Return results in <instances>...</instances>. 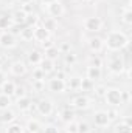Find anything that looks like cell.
Wrapping results in <instances>:
<instances>
[{
    "label": "cell",
    "instance_id": "1",
    "mask_svg": "<svg viewBox=\"0 0 132 133\" xmlns=\"http://www.w3.org/2000/svg\"><path fill=\"white\" fill-rule=\"evenodd\" d=\"M129 45V37L123 31H110L104 40V48L109 51H121Z\"/></svg>",
    "mask_w": 132,
    "mask_h": 133
},
{
    "label": "cell",
    "instance_id": "2",
    "mask_svg": "<svg viewBox=\"0 0 132 133\" xmlns=\"http://www.w3.org/2000/svg\"><path fill=\"white\" fill-rule=\"evenodd\" d=\"M103 98L106 101V104H109L110 107H115V108L120 107L121 104H124V102H123V91H121L120 88H115V87L107 88Z\"/></svg>",
    "mask_w": 132,
    "mask_h": 133
},
{
    "label": "cell",
    "instance_id": "3",
    "mask_svg": "<svg viewBox=\"0 0 132 133\" xmlns=\"http://www.w3.org/2000/svg\"><path fill=\"white\" fill-rule=\"evenodd\" d=\"M107 68H109L110 74L121 76V74L124 73V70H126V64H124V61H123L121 56H115V57H112V59L109 61Z\"/></svg>",
    "mask_w": 132,
    "mask_h": 133
},
{
    "label": "cell",
    "instance_id": "4",
    "mask_svg": "<svg viewBox=\"0 0 132 133\" xmlns=\"http://www.w3.org/2000/svg\"><path fill=\"white\" fill-rule=\"evenodd\" d=\"M37 111H39L40 116H45V118L51 116L53 111H55V102L50 99V98L40 99L39 102H37Z\"/></svg>",
    "mask_w": 132,
    "mask_h": 133
},
{
    "label": "cell",
    "instance_id": "5",
    "mask_svg": "<svg viewBox=\"0 0 132 133\" xmlns=\"http://www.w3.org/2000/svg\"><path fill=\"white\" fill-rule=\"evenodd\" d=\"M84 28L89 33H98L103 30V20L98 16H90L84 20Z\"/></svg>",
    "mask_w": 132,
    "mask_h": 133
},
{
    "label": "cell",
    "instance_id": "6",
    "mask_svg": "<svg viewBox=\"0 0 132 133\" xmlns=\"http://www.w3.org/2000/svg\"><path fill=\"white\" fill-rule=\"evenodd\" d=\"M47 12H48V16L51 17V19H59V17H62L64 16V12H65V8H64V5L59 2V0H56V2H53V3H50V5H47Z\"/></svg>",
    "mask_w": 132,
    "mask_h": 133
},
{
    "label": "cell",
    "instance_id": "7",
    "mask_svg": "<svg viewBox=\"0 0 132 133\" xmlns=\"http://www.w3.org/2000/svg\"><path fill=\"white\" fill-rule=\"evenodd\" d=\"M16 45H17V40H16V36L14 34H11L9 31L0 33V46L2 48L11 50V48H16Z\"/></svg>",
    "mask_w": 132,
    "mask_h": 133
},
{
    "label": "cell",
    "instance_id": "8",
    "mask_svg": "<svg viewBox=\"0 0 132 133\" xmlns=\"http://www.w3.org/2000/svg\"><path fill=\"white\" fill-rule=\"evenodd\" d=\"M90 104H92V99L87 95H78L71 99V107L76 110H86L90 107Z\"/></svg>",
    "mask_w": 132,
    "mask_h": 133
},
{
    "label": "cell",
    "instance_id": "9",
    "mask_svg": "<svg viewBox=\"0 0 132 133\" xmlns=\"http://www.w3.org/2000/svg\"><path fill=\"white\" fill-rule=\"evenodd\" d=\"M48 90L53 93H64L67 90L65 79H59V77H51L48 81Z\"/></svg>",
    "mask_w": 132,
    "mask_h": 133
},
{
    "label": "cell",
    "instance_id": "10",
    "mask_svg": "<svg viewBox=\"0 0 132 133\" xmlns=\"http://www.w3.org/2000/svg\"><path fill=\"white\" fill-rule=\"evenodd\" d=\"M93 122H95V125L99 127V129H104V127H107V125H110V119H109V116H107V111H104V110H98V111H95L93 113Z\"/></svg>",
    "mask_w": 132,
    "mask_h": 133
},
{
    "label": "cell",
    "instance_id": "11",
    "mask_svg": "<svg viewBox=\"0 0 132 133\" xmlns=\"http://www.w3.org/2000/svg\"><path fill=\"white\" fill-rule=\"evenodd\" d=\"M27 71H28V66H27L25 62H22V61H14V62L9 65V73H11L13 76H16V77L25 76Z\"/></svg>",
    "mask_w": 132,
    "mask_h": 133
},
{
    "label": "cell",
    "instance_id": "12",
    "mask_svg": "<svg viewBox=\"0 0 132 133\" xmlns=\"http://www.w3.org/2000/svg\"><path fill=\"white\" fill-rule=\"evenodd\" d=\"M50 36H51V33H50V31H47L42 25L34 26V30H33V40H36L37 43L45 42L47 39H50Z\"/></svg>",
    "mask_w": 132,
    "mask_h": 133
},
{
    "label": "cell",
    "instance_id": "13",
    "mask_svg": "<svg viewBox=\"0 0 132 133\" xmlns=\"http://www.w3.org/2000/svg\"><path fill=\"white\" fill-rule=\"evenodd\" d=\"M87 46H89V50L92 51V53H101L103 50H104V39H101L98 36H93V37H90L89 39V42H87Z\"/></svg>",
    "mask_w": 132,
    "mask_h": 133
},
{
    "label": "cell",
    "instance_id": "14",
    "mask_svg": "<svg viewBox=\"0 0 132 133\" xmlns=\"http://www.w3.org/2000/svg\"><path fill=\"white\" fill-rule=\"evenodd\" d=\"M86 77H87L89 81H92V82L99 81V79L103 77V68L89 65V66H87V70H86Z\"/></svg>",
    "mask_w": 132,
    "mask_h": 133
},
{
    "label": "cell",
    "instance_id": "15",
    "mask_svg": "<svg viewBox=\"0 0 132 133\" xmlns=\"http://www.w3.org/2000/svg\"><path fill=\"white\" fill-rule=\"evenodd\" d=\"M115 133H132V121L131 118H124L121 119L118 124H115Z\"/></svg>",
    "mask_w": 132,
    "mask_h": 133
},
{
    "label": "cell",
    "instance_id": "16",
    "mask_svg": "<svg viewBox=\"0 0 132 133\" xmlns=\"http://www.w3.org/2000/svg\"><path fill=\"white\" fill-rule=\"evenodd\" d=\"M44 59V54L39 51V50H31L28 54H27V61H28V64L33 66H39L40 64V61Z\"/></svg>",
    "mask_w": 132,
    "mask_h": 133
},
{
    "label": "cell",
    "instance_id": "17",
    "mask_svg": "<svg viewBox=\"0 0 132 133\" xmlns=\"http://www.w3.org/2000/svg\"><path fill=\"white\" fill-rule=\"evenodd\" d=\"M17 107H19L20 111H28V110H31V107H33V99H31L30 96L19 98V99H17Z\"/></svg>",
    "mask_w": 132,
    "mask_h": 133
},
{
    "label": "cell",
    "instance_id": "18",
    "mask_svg": "<svg viewBox=\"0 0 132 133\" xmlns=\"http://www.w3.org/2000/svg\"><path fill=\"white\" fill-rule=\"evenodd\" d=\"M25 130H27L28 133H39L40 130H42V124H40L37 119L31 118V119H28V121H27Z\"/></svg>",
    "mask_w": 132,
    "mask_h": 133
},
{
    "label": "cell",
    "instance_id": "19",
    "mask_svg": "<svg viewBox=\"0 0 132 133\" xmlns=\"http://www.w3.org/2000/svg\"><path fill=\"white\" fill-rule=\"evenodd\" d=\"M39 68L45 73V74H48V73H51V71H55V61H51V59H47V57H44L42 61H40V64H39Z\"/></svg>",
    "mask_w": 132,
    "mask_h": 133
},
{
    "label": "cell",
    "instance_id": "20",
    "mask_svg": "<svg viewBox=\"0 0 132 133\" xmlns=\"http://www.w3.org/2000/svg\"><path fill=\"white\" fill-rule=\"evenodd\" d=\"M16 111H13L11 108H8V110H3V113H2V116H0V121L3 122V124H11V122H14L16 121Z\"/></svg>",
    "mask_w": 132,
    "mask_h": 133
},
{
    "label": "cell",
    "instance_id": "21",
    "mask_svg": "<svg viewBox=\"0 0 132 133\" xmlns=\"http://www.w3.org/2000/svg\"><path fill=\"white\" fill-rule=\"evenodd\" d=\"M81 81H82V77H79V76H71V77H68V81H65L67 84V88H70V90H81Z\"/></svg>",
    "mask_w": 132,
    "mask_h": 133
},
{
    "label": "cell",
    "instance_id": "22",
    "mask_svg": "<svg viewBox=\"0 0 132 133\" xmlns=\"http://www.w3.org/2000/svg\"><path fill=\"white\" fill-rule=\"evenodd\" d=\"M121 22L124 25H132V9L131 6H124L123 11H121Z\"/></svg>",
    "mask_w": 132,
    "mask_h": 133
},
{
    "label": "cell",
    "instance_id": "23",
    "mask_svg": "<svg viewBox=\"0 0 132 133\" xmlns=\"http://www.w3.org/2000/svg\"><path fill=\"white\" fill-rule=\"evenodd\" d=\"M0 88H2V93H3V95H8V96H11V98H13L14 90H16V84H14L13 81H6Z\"/></svg>",
    "mask_w": 132,
    "mask_h": 133
},
{
    "label": "cell",
    "instance_id": "24",
    "mask_svg": "<svg viewBox=\"0 0 132 133\" xmlns=\"http://www.w3.org/2000/svg\"><path fill=\"white\" fill-rule=\"evenodd\" d=\"M11 105H13V98L8 96V95L0 93V110L2 111L3 110H8V108H11Z\"/></svg>",
    "mask_w": 132,
    "mask_h": 133
},
{
    "label": "cell",
    "instance_id": "25",
    "mask_svg": "<svg viewBox=\"0 0 132 133\" xmlns=\"http://www.w3.org/2000/svg\"><path fill=\"white\" fill-rule=\"evenodd\" d=\"M13 17V23L14 25H25V17H27V14L22 11V9H19V11H16L14 12V16H11Z\"/></svg>",
    "mask_w": 132,
    "mask_h": 133
},
{
    "label": "cell",
    "instance_id": "26",
    "mask_svg": "<svg viewBox=\"0 0 132 133\" xmlns=\"http://www.w3.org/2000/svg\"><path fill=\"white\" fill-rule=\"evenodd\" d=\"M13 25L14 23L11 16H0V30H11Z\"/></svg>",
    "mask_w": 132,
    "mask_h": 133
},
{
    "label": "cell",
    "instance_id": "27",
    "mask_svg": "<svg viewBox=\"0 0 132 133\" xmlns=\"http://www.w3.org/2000/svg\"><path fill=\"white\" fill-rule=\"evenodd\" d=\"M42 26L47 30V31H50V33H53L56 28H58V22H56V19H51V17H48V19H45L44 20V23H42Z\"/></svg>",
    "mask_w": 132,
    "mask_h": 133
},
{
    "label": "cell",
    "instance_id": "28",
    "mask_svg": "<svg viewBox=\"0 0 132 133\" xmlns=\"http://www.w3.org/2000/svg\"><path fill=\"white\" fill-rule=\"evenodd\" d=\"M59 54H61V53H59V50H58V46H55V45L45 50V57H47V59H51V61H56V59L59 57Z\"/></svg>",
    "mask_w": 132,
    "mask_h": 133
},
{
    "label": "cell",
    "instance_id": "29",
    "mask_svg": "<svg viewBox=\"0 0 132 133\" xmlns=\"http://www.w3.org/2000/svg\"><path fill=\"white\" fill-rule=\"evenodd\" d=\"M23 132H25V127L20 125V124H17V122L8 124V127H6V130H5V133H23Z\"/></svg>",
    "mask_w": 132,
    "mask_h": 133
},
{
    "label": "cell",
    "instance_id": "30",
    "mask_svg": "<svg viewBox=\"0 0 132 133\" xmlns=\"http://www.w3.org/2000/svg\"><path fill=\"white\" fill-rule=\"evenodd\" d=\"M37 23H39V16H37L36 12L28 14V16L25 17V26H31V28H34V26H37Z\"/></svg>",
    "mask_w": 132,
    "mask_h": 133
},
{
    "label": "cell",
    "instance_id": "31",
    "mask_svg": "<svg viewBox=\"0 0 132 133\" xmlns=\"http://www.w3.org/2000/svg\"><path fill=\"white\" fill-rule=\"evenodd\" d=\"M59 119L62 121V122H70V121H73L75 119V113L71 111V110H68V108H65V110H62L61 113H59Z\"/></svg>",
    "mask_w": 132,
    "mask_h": 133
},
{
    "label": "cell",
    "instance_id": "32",
    "mask_svg": "<svg viewBox=\"0 0 132 133\" xmlns=\"http://www.w3.org/2000/svg\"><path fill=\"white\" fill-rule=\"evenodd\" d=\"M33 30L31 26H25V28H22V31H20V39H23V40H33Z\"/></svg>",
    "mask_w": 132,
    "mask_h": 133
},
{
    "label": "cell",
    "instance_id": "33",
    "mask_svg": "<svg viewBox=\"0 0 132 133\" xmlns=\"http://www.w3.org/2000/svg\"><path fill=\"white\" fill-rule=\"evenodd\" d=\"M93 84H95V82H92V81H89L87 77H84V79L81 81V90H82V91H89V90H93V87H95Z\"/></svg>",
    "mask_w": 132,
    "mask_h": 133
},
{
    "label": "cell",
    "instance_id": "34",
    "mask_svg": "<svg viewBox=\"0 0 132 133\" xmlns=\"http://www.w3.org/2000/svg\"><path fill=\"white\" fill-rule=\"evenodd\" d=\"M65 133H78V121H70L65 124Z\"/></svg>",
    "mask_w": 132,
    "mask_h": 133
},
{
    "label": "cell",
    "instance_id": "35",
    "mask_svg": "<svg viewBox=\"0 0 132 133\" xmlns=\"http://www.w3.org/2000/svg\"><path fill=\"white\" fill-rule=\"evenodd\" d=\"M90 125L86 121H78V133H90Z\"/></svg>",
    "mask_w": 132,
    "mask_h": 133
},
{
    "label": "cell",
    "instance_id": "36",
    "mask_svg": "<svg viewBox=\"0 0 132 133\" xmlns=\"http://www.w3.org/2000/svg\"><path fill=\"white\" fill-rule=\"evenodd\" d=\"M64 62H65L67 65H73V64H76V54L75 53H65L64 54Z\"/></svg>",
    "mask_w": 132,
    "mask_h": 133
},
{
    "label": "cell",
    "instance_id": "37",
    "mask_svg": "<svg viewBox=\"0 0 132 133\" xmlns=\"http://www.w3.org/2000/svg\"><path fill=\"white\" fill-rule=\"evenodd\" d=\"M44 79H45V73L39 66H36L33 70V81H44Z\"/></svg>",
    "mask_w": 132,
    "mask_h": 133
},
{
    "label": "cell",
    "instance_id": "38",
    "mask_svg": "<svg viewBox=\"0 0 132 133\" xmlns=\"http://www.w3.org/2000/svg\"><path fill=\"white\" fill-rule=\"evenodd\" d=\"M58 50H59L61 54L70 53V51H71V43H70V42H61V45L58 46Z\"/></svg>",
    "mask_w": 132,
    "mask_h": 133
},
{
    "label": "cell",
    "instance_id": "39",
    "mask_svg": "<svg viewBox=\"0 0 132 133\" xmlns=\"http://www.w3.org/2000/svg\"><path fill=\"white\" fill-rule=\"evenodd\" d=\"M89 65L92 66H103V59L101 57H98V56H90L89 57Z\"/></svg>",
    "mask_w": 132,
    "mask_h": 133
},
{
    "label": "cell",
    "instance_id": "40",
    "mask_svg": "<svg viewBox=\"0 0 132 133\" xmlns=\"http://www.w3.org/2000/svg\"><path fill=\"white\" fill-rule=\"evenodd\" d=\"M42 133H61V132H59L58 125H55V124H48V125L42 127Z\"/></svg>",
    "mask_w": 132,
    "mask_h": 133
},
{
    "label": "cell",
    "instance_id": "41",
    "mask_svg": "<svg viewBox=\"0 0 132 133\" xmlns=\"http://www.w3.org/2000/svg\"><path fill=\"white\" fill-rule=\"evenodd\" d=\"M106 90H107V87H106V85H97V87H93L95 96H98V98H103V96H104Z\"/></svg>",
    "mask_w": 132,
    "mask_h": 133
},
{
    "label": "cell",
    "instance_id": "42",
    "mask_svg": "<svg viewBox=\"0 0 132 133\" xmlns=\"http://www.w3.org/2000/svg\"><path fill=\"white\" fill-rule=\"evenodd\" d=\"M20 9L28 16V14H33L34 12V3H25V5H22L20 6Z\"/></svg>",
    "mask_w": 132,
    "mask_h": 133
},
{
    "label": "cell",
    "instance_id": "43",
    "mask_svg": "<svg viewBox=\"0 0 132 133\" xmlns=\"http://www.w3.org/2000/svg\"><path fill=\"white\" fill-rule=\"evenodd\" d=\"M44 85H45V81H33V90L36 93H40L44 90Z\"/></svg>",
    "mask_w": 132,
    "mask_h": 133
},
{
    "label": "cell",
    "instance_id": "44",
    "mask_svg": "<svg viewBox=\"0 0 132 133\" xmlns=\"http://www.w3.org/2000/svg\"><path fill=\"white\" fill-rule=\"evenodd\" d=\"M13 96H16V99L27 96V95H25V88H23V87H19V85H16V90H14V95H13Z\"/></svg>",
    "mask_w": 132,
    "mask_h": 133
},
{
    "label": "cell",
    "instance_id": "45",
    "mask_svg": "<svg viewBox=\"0 0 132 133\" xmlns=\"http://www.w3.org/2000/svg\"><path fill=\"white\" fill-rule=\"evenodd\" d=\"M107 116H109V119H110V121H113V119H117L120 115H118V111H117V110H115V107H113V108L107 110Z\"/></svg>",
    "mask_w": 132,
    "mask_h": 133
},
{
    "label": "cell",
    "instance_id": "46",
    "mask_svg": "<svg viewBox=\"0 0 132 133\" xmlns=\"http://www.w3.org/2000/svg\"><path fill=\"white\" fill-rule=\"evenodd\" d=\"M6 77H8V76H6V73H5L3 70H0V87H2V85H3V84L8 81Z\"/></svg>",
    "mask_w": 132,
    "mask_h": 133
},
{
    "label": "cell",
    "instance_id": "47",
    "mask_svg": "<svg viewBox=\"0 0 132 133\" xmlns=\"http://www.w3.org/2000/svg\"><path fill=\"white\" fill-rule=\"evenodd\" d=\"M40 45H42V48H44V50H47V48L53 46V42H51V39H47V40H45V42H42Z\"/></svg>",
    "mask_w": 132,
    "mask_h": 133
},
{
    "label": "cell",
    "instance_id": "48",
    "mask_svg": "<svg viewBox=\"0 0 132 133\" xmlns=\"http://www.w3.org/2000/svg\"><path fill=\"white\" fill-rule=\"evenodd\" d=\"M20 5H25V3H34V0H17Z\"/></svg>",
    "mask_w": 132,
    "mask_h": 133
},
{
    "label": "cell",
    "instance_id": "49",
    "mask_svg": "<svg viewBox=\"0 0 132 133\" xmlns=\"http://www.w3.org/2000/svg\"><path fill=\"white\" fill-rule=\"evenodd\" d=\"M53 2H56V0H42L44 5H50V3H53Z\"/></svg>",
    "mask_w": 132,
    "mask_h": 133
},
{
    "label": "cell",
    "instance_id": "50",
    "mask_svg": "<svg viewBox=\"0 0 132 133\" xmlns=\"http://www.w3.org/2000/svg\"><path fill=\"white\" fill-rule=\"evenodd\" d=\"M2 65H3V59L0 57V70H2Z\"/></svg>",
    "mask_w": 132,
    "mask_h": 133
},
{
    "label": "cell",
    "instance_id": "51",
    "mask_svg": "<svg viewBox=\"0 0 132 133\" xmlns=\"http://www.w3.org/2000/svg\"><path fill=\"white\" fill-rule=\"evenodd\" d=\"M84 2H86V0H84Z\"/></svg>",
    "mask_w": 132,
    "mask_h": 133
}]
</instances>
